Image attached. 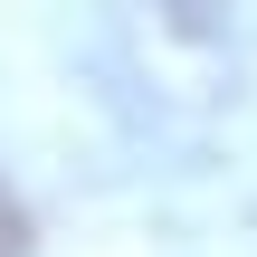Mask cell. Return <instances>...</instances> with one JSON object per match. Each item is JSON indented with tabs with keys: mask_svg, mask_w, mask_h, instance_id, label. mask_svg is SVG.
I'll use <instances>...</instances> for the list:
<instances>
[{
	"mask_svg": "<svg viewBox=\"0 0 257 257\" xmlns=\"http://www.w3.org/2000/svg\"><path fill=\"white\" fill-rule=\"evenodd\" d=\"M0 257H29V210L0 191Z\"/></svg>",
	"mask_w": 257,
	"mask_h": 257,
	"instance_id": "obj_1",
	"label": "cell"
}]
</instances>
